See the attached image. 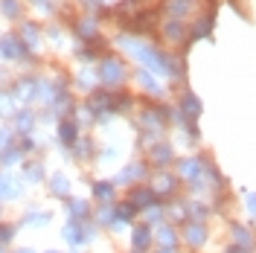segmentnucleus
Returning a JSON list of instances; mask_svg holds the SVG:
<instances>
[{
	"label": "nucleus",
	"instance_id": "nucleus-1",
	"mask_svg": "<svg viewBox=\"0 0 256 253\" xmlns=\"http://www.w3.org/2000/svg\"><path fill=\"white\" fill-rule=\"evenodd\" d=\"M204 236H207V233H204V227H198V224L186 227V238H190L192 244H201V242H204Z\"/></svg>",
	"mask_w": 256,
	"mask_h": 253
},
{
	"label": "nucleus",
	"instance_id": "nucleus-2",
	"mask_svg": "<svg viewBox=\"0 0 256 253\" xmlns=\"http://www.w3.org/2000/svg\"><path fill=\"white\" fill-rule=\"evenodd\" d=\"M134 242H137V248H143V244H148V230L143 233V227H140V233L134 236Z\"/></svg>",
	"mask_w": 256,
	"mask_h": 253
},
{
	"label": "nucleus",
	"instance_id": "nucleus-3",
	"mask_svg": "<svg viewBox=\"0 0 256 253\" xmlns=\"http://www.w3.org/2000/svg\"><path fill=\"white\" fill-rule=\"evenodd\" d=\"M160 253H172V250H160Z\"/></svg>",
	"mask_w": 256,
	"mask_h": 253
}]
</instances>
